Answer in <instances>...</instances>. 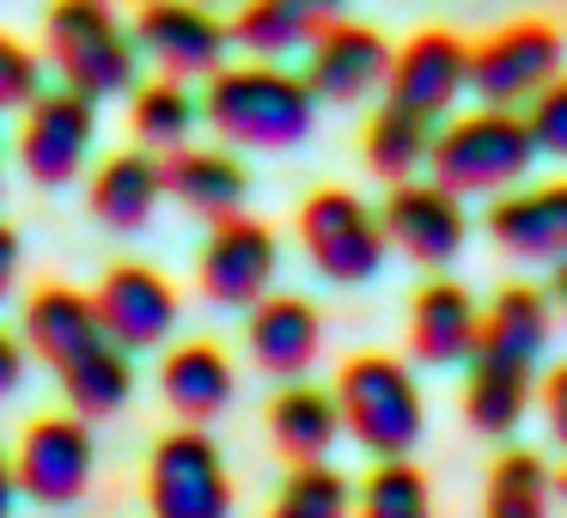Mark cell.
Returning <instances> with one entry per match:
<instances>
[{
  "label": "cell",
  "mask_w": 567,
  "mask_h": 518,
  "mask_svg": "<svg viewBox=\"0 0 567 518\" xmlns=\"http://www.w3.org/2000/svg\"><path fill=\"white\" fill-rule=\"evenodd\" d=\"M55 379H62V396L80 421H104L135 396V354L104 335L99 348H86V354H80L74 366H62Z\"/></svg>",
  "instance_id": "obj_26"
},
{
  "label": "cell",
  "mask_w": 567,
  "mask_h": 518,
  "mask_svg": "<svg viewBox=\"0 0 567 518\" xmlns=\"http://www.w3.org/2000/svg\"><path fill=\"white\" fill-rule=\"evenodd\" d=\"M269 518H354V488L330 464H293V476L281 481Z\"/></svg>",
  "instance_id": "obj_31"
},
{
  "label": "cell",
  "mask_w": 567,
  "mask_h": 518,
  "mask_svg": "<svg viewBox=\"0 0 567 518\" xmlns=\"http://www.w3.org/2000/svg\"><path fill=\"white\" fill-rule=\"evenodd\" d=\"M165 196L177 201L184 214L220 226L233 214H245V196H250V172L238 165L233 147H177L165 153Z\"/></svg>",
  "instance_id": "obj_19"
},
{
  "label": "cell",
  "mask_w": 567,
  "mask_h": 518,
  "mask_svg": "<svg viewBox=\"0 0 567 518\" xmlns=\"http://www.w3.org/2000/svg\"><path fill=\"white\" fill-rule=\"evenodd\" d=\"M488 232L501 250H513L525 262H561L567 257V184L501 189L488 208Z\"/></svg>",
  "instance_id": "obj_22"
},
{
  "label": "cell",
  "mask_w": 567,
  "mask_h": 518,
  "mask_svg": "<svg viewBox=\"0 0 567 518\" xmlns=\"http://www.w3.org/2000/svg\"><path fill=\"white\" fill-rule=\"evenodd\" d=\"M379 220H384V238H391L409 262H427V269H445V262L464 250V232H470L464 196H452V189L433 184V177L427 184H415V177H409V184H391Z\"/></svg>",
  "instance_id": "obj_15"
},
{
  "label": "cell",
  "mask_w": 567,
  "mask_h": 518,
  "mask_svg": "<svg viewBox=\"0 0 567 518\" xmlns=\"http://www.w3.org/2000/svg\"><path fill=\"white\" fill-rule=\"evenodd\" d=\"M135 43L165 80H208L226 68L233 25L214 13L208 0H141Z\"/></svg>",
  "instance_id": "obj_9"
},
{
  "label": "cell",
  "mask_w": 567,
  "mask_h": 518,
  "mask_svg": "<svg viewBox=\"0 0 567 518\" xmlns=\"http://www.w3.org/2000/svg\"><path fill=\"white\" fill-rule=\"evenodd\" d=\"M43 50H50V68L62 74V86L86 92L92 104L128 99L141 80L135 25H123L111 0H50Z\"/></svg>",
  "instance_id": "obj_3"
},
{
  "label": "cell",
  "mask_w": 567,
  "mask_h": 518,
  "mask_svg": "<svg viewBox=\"0 0 567 518\" xmlns=\"http://www.w3.org/2000/svg\"><path fill=\"white\" fill-rule=\"evenodd\" d=\"M196 123H202V104L189 99L184 80H147V86L128 92V135H135V147L159 153V159L189 147Z\"/></svg>",
  "instance_id": "obj_27"
},
{
  "label": "cell",
  "mask_w": 567,
  "mask_h": 518,
  "mask_svg": "<svg viewBox=\"0 0 567 518\" xmlns=\"http://www.w3.org/2000/svg\"><path fill=\"white\" fill-rule=\"evenodd\" d=\"M19 257H25V245H19V232L7 220H0V299L19 287Z\"/></svg>",
  "instance_id": "obj_36"
},
{
  "label": "cell",
  "mask_w": 567,
  "mask_h": 518,
  "mask_svg": "<svg viewBox=\"0 0 567 518\" xmlns=\"http://www.w3.org/2000/svg\"><path fill=\"white\" fill-rule=\"evenodd\" d=\"M555 494H561V500H567V469H561V476H555Z\"/></svg>",
  "instance_id": "obj_39"
},
{
  "label": "cell",
  "mask_w": 567,
  "mask_h": 518,
  "mask_svg": "<svg viewBox=\"0 0 567 518\" xmlns=\"http://www.w3.org/2000/svg\"><path fill=\"white\" fill-rule=\"evenodd\" d=\"M336 19H348V0H238L233 43L257 62H281L293 50H311Z\"/></svg>",
  "instance_id": "obj_20"
},
{
  "label": "cell",
  "mask_w": 567,
  "mask_h": 518,
  "mask_svg": "<svg viewBox=\"0 0 567 518\" xmlns=\"http://www.w3.org/2000/svg\"><path fill=\"white\" fill-rule=\"evenodd\" d=\"M470 86V50L452 31H415L403 50H391V74H384V104L440 123Z\"/></svg>",
  "instance_id": "obj_13"
},
{
  "label": "cell",
  "mask_w": 567,
  "mask_h": 518,
  "mask_svg": "<svg viewBox=\"0 0 567 518\" xmlns=\"http://www.w3.org/2000/svg\"><path fill=\"white\" fill-rule=\"evenodd\" d=\"M555 74H561V31L537 25V19L501 25L488 43L470 50V92L494 111H525Z\"/></svg>",
  "instance_id": "obj_11"
},
{
  "label": "cell",
  "mask_w": 567,
  "mask_h": 518,
  "mask_svg": "<svg viewBox=\"0 0 567 518\" xmlns=\"http://www.w3.org/2000/svg\"><path fill=\"white\" fill-rule=\"evenodd\" d=\"M147 512L153 518H233V476L220 445L202 427H177L147 457Z\"/></svg>",
  "instance_id": "obj_7"
},
{
  "label": "cell",
  "mask_w": 567,
  "mask_h": 518,
  "mask_svg": "<svg viewBox=\"0 0 567 518\" xmlns=\"http://www.w3.org/2000/svg\"><path fill=\"white\" fill-rule=\"evenodd\" d=\"M555 476L543 469L537 452H506L488 476V518H549Z\"/></svg>",
  "instance_id": "obj_30"
},
{
  "label": "cell",
  "mask_w": 567,
  "mask_h": 518,
  "mask_svg": "<svg viewBox=\"0 0 567 518\" xmlns=\"http://www.w3.org/2000/svg\"><path fill=\"white\" fill-rule=\"evenodd\" d=\"M19 342H25L31 360H43L50 372L74 366L86 348L104 342V323H99V305H92V293H80V287H68V281H43L38 293L25 299Z\"/></svg>",
  "instance_id": "obj_18"
},
{
  "label": "cell",
  "mask_w": 567,
  "mask_h": 518,
  "mask_svg": "<svg viewBox=\"0 0 567 518\" xmlns=\"http://www.w3.org/2000/svg\"><path fill=\"white\" fill-rule=\"evenodd\" d=\"M299 245H306L311 269L336 287H360L384 269V220L379 208L354 196V189H311L299 201Z\"/></svg>",
  "instance_id": "obj_6"
},
{
  "label": "cell",
  "mask_w": 567,
  "mask_h": 518,
  "mask_svg": "<svg viewBox=\"0 0 567 518\" xmlns=\"http://www.w3.org/2000/svg\"><path fill=\"white\" fill-rule=\"evenodd\" d=\"M354 518H433L427 476L409 457H379V469L354 494Z\"/></svg>",
  "instance_id": "obj_29"
},
{
  "label": "cell",
  "mask_w": 567,
  "mask_h": 518,
  "mask_svg": "<svg viewBox=\"0 0 567 518\" xmlns=\"http://www.w3.org/2000/svg\"><path fill=\"white\" fill-rule=\"evenodd\" d=\"M92 141H99V104L74 86H43L19 116V165L43 189L74 184L92 159Z\"/></svg>",
  "instance_id": "obj_8"
},
{
  "label": "cell",
  "mask_w": 567,
  "mask_h": 518,
  "mask_svg": "<svg viewBox=\"0 0 567 518\" xmlns=\"http://www.w3.org/2000/svg\"><path fill=\"white\" fill-rule=\"evenodd\" d=\"M530 159H537V135H530L525 111L482 104V111L452 116L445 128H433L427 172L452 196H501V189H518Z\"/></svg>",
  "instance_id": "obj_4"
},
{
  "label": "cell",
  "mask_w": 567,
  "mask_h": 518,
  "mask_svg": "<svg viewBox=\"0 0 567 518\" xmlns=\"http://www.w3.org/2000/svg\"><path fill=\"white\" fill-rule=\"evenodd\" d=\"M543 348H549V293L506 281L494 293V305L482 311V335L470 348V379H464V421L482 439H506L525 421Z\"/></svg>",
  "instance_id": "obj_1"
},
{
  "label": "cell",
  "mask_w": 567,
  "mask_h": 518,
  "mask_svg": "<svg viewBox=\"0 0 567 518\" xmlns=\"http://www.w3.org/2000/svg\"><path fill=\"white\" fill-rule=\"evenodd\" d=\"M269 439L287 464H323L330 445L342 439V408H336V391L306 379H287L269 403Z\"/></svg>",
  "instance_id": "obj_24"
},
{
  "label": "cell",
  "mask_w": 567,
  "mask_h": 518,
  "mask_svg": "<svg viewBox=\"0 0 567 518\" xmlns=\"http://www.w3.org/2000/svg\"><path fill=\"white\" fill-rule=\"evenodd\" d=\"M384 74H391V43L384 31L354 19H336L306 50V86L318 92V104H360L367 92H384Z\"/></svg>",
  "instance_id": "obj_16"
},
{
  "label": "cell",
  "mask_w": 567,
  "mask_h": 518,
  "mask_svg": "<svg viewBox=\"0 0 567 518\" xmlns=\"http://www.w3.org/2000/svg\"><path fill=\"white\" fill-rule=\"evenodd\" d=\"M275 269H281L275 232L262 220H250V214H233V220H220L208 232V245H202L196 281H202V293H208L214 305L250 311L275 287Z\"/></svg>",
  "instance_id": "obj_12"
},
{
  "label": "cell",
  "mask_w": 567,
  "mask_h": 518,
  "mask_svg": "<svg viewBox=\"0 0 567 518\" xmlns=\"http://www.w3.org/2000/svg\"><path fill=\"white\" fill-rule=\"evenodd\" d=\"M92 305H99L104 335L116 348H128V354L165 348L177 330V287L159 269H147V262H116V269H104Z\"/></svg>",
  "instance_id": "obj_14"
},
{
  "label": "cell",
  "mask_w": 567,
  "mask_h": 518,
  "mask_svg": "<svg viewBox=\"0 0 567 518\" xmlns=\"http://www.w3.org/2000/svg\"><path fill=\"white\" fill-rule=\"evenodd\" d=\"M476 335H482V311H476V299H470V287L427 281L415 293V305H409V348H415V360H427V366H457V360H470Z\"/></svg>",
  "instance_id": "obj_23"
},
{
  "label": "cell",
  "mask_w": 567,
  "mask_h": 518,
  "mask_svg": "<svg viewBox=\"0 0 567 518\" xmlns=\"http://www.w3.org/2000/svg\"><path fill=\"white\" fill-rule=\"evenodd\" d=\"M208 7H220V0H208Z\"/></svg>",
  "instance_id": "obj_40"
},
{
  "label": "cell",
  "mask_w": 567,
  "mask_h": 518,
  "mask_svg": "<svg viewBox=\"0 0 567 518\" xmlns=\"http://www.w3.org/2000/svg\"><path fill=\"white\" fill-rule=\"evenodd\" d=\"M202 123L238 153H281L299 147L318 123V92L306 74H287L281 62H226L202 86Z\"/></svg>",
  "instance_id": "obj_2"
},
{
  "label": "cell",
  "mask_w": 567,
  "mask_h": 518,
  "mask_svg": "<svg viewBox=\"0 0 567 518\" xmlns=\"http://www.w3.org/2000/svg\"><path fill=\"white\" fill-rule=\"evenodd\" d=\"M25 360H31V348L19 342V335L0 330V403H7V396H13L19 384H25Z\"/></svg>",
  "instance_id": "obj_35"
},
{
  "label": "cell",
  "mask_w": 567,
  "mask_h": 518,
  "mask_svg": "<svg viewBox=\"0 0 567 518\" xmlns=\"http://www.w3.org/2000/svg\"><path fill=\"white\" fill-rule=\"evenodd\" d=\"M38 92H43V62L19 38H7V31H0V116L25 111Z\"/></svg>",
  "instance_id": "obj_32"
},
{
  "label": "cell",
  "mask_w": 567,
  "mask_h": 518,
  "mask_svg": "<svg viewBox=\"0 0 567 518\" xmlns=\"http://www.w3.org/2000/svg\"><path fill=\"white\" fill-rule=\"evenodd\" d=\"M336 408H342V433H354L360 452L372 457H409L427 427L415 372L391 354H354L336 372Z\"/></svg>",
  "instance_id": "obj_5"
},
{
  "label": "cell",
  "mask_w": 567,
  "mask_h": 518,
  "mask_svg": "<svg viewBox=\"0 0 567 518\" xmlns=\"http://www.w3.org/2000/svg\"><path fill=\"white\" fill-rule=\"evenodd\" d=\"M92 469H99V445H92V421L68 415H38L13 445V476L19 494L38 506H74L92 488Z\"/></svg>",
  "instance_id": "obj_10"
},
{
  "label": "cell",
  "mask_w": 567,
  "mask_h": 518,
  "mask_svg": "<svg viewBox=\"0 0 567 518\" xmlns=\"http://www.w3.org/2000/svg\"><path fill=\"white\" fill-rule=\"evenodd\" d=\"M159 201H165V159L147 147H123L111 159H99V172L86 184V208L104 232H141Z\"/></svg>",
  "instance_id": "obj_21"
},
{
  "label": "cell",
  "mask_w": 567,
  "mask_h": 518,
  "mask_svg": "<svg viewBox=\"0 0 567 518\" xmlns=\"http://www.w3.org/2000/svg\"><path fill=\"white\" fill-rule=\"evenodd\" d=\"M543 293H549V311H561V318H567V257L555 262V274H549V287H543Z\"/></svg>",
  "instance_id": "obj_38"
},
{
  "label": "cell",
  "mask_w": 567,
  "mask_h": 518,
  "mask_svg": "<svg viewBox=\"0 0 567 518\" xmlns=\"http://www.w3.org/2000/svg\"><path fill=\"white\" fill-rule=\"evenodd\" d=\"M360 153H367V165L384 177V184H409L433 153V123L396 111V104H379L372 123H367V135H360Z\"/></svg>",
  "instance_id": "obj_28"
},
{
  "label": "cell",
  "mask_w": 567,
  "mask_h": 518,
  "mask_svg": "<svg viewBox=\"0 0 567 518\" xmlns=\"http://www.w3.org/2000/svg\"><path fill=\"white\" fill-rule=\"evenodd\" d=\"M525 123H530V135H537V153L567 159V74H555L549 86L525 104Z\"/></svg>",
  "instance_id": "obj_33"
},
{
  "label": "cell",
  "mask_w": 567,
  "mask_h": 518,
  "mask_svg": "<svg viewBox=\"0 0 567 518\" xmlns=\"http://www.w3.org/2000/svg\"><path fill=\"white\" fill-rule=\"evenodd\" d=\"M245 348L269 379H306L323 348V318L299 293H262L245 318Z\"/></svg>",
  "instance_id": "obj_17"
},
{
  "label": "cell",
  "mask_w": 567,
  "mask_h": 518,
  "mask_svg": "<svg viewBox=\"0 0 567 518\" xmlns=\"http://www.w3.org/2000/svg\"><path fill=\"white\" fill-rule=\"evenodd\" d=\"M543 421H549V439L567 452V366H555L543 379Z\"/></svg>",
  "instance_id": "obj_34"
},
{
  "label": "cell",
  "mask_w": 567,
  "mask_h": 518,
  "mask_svg": "<svg viewBox=\"0 0 567 518\" xmlns=\"http://www.w3.org/2000/svg\"><path fill=\"white\" fill-rule=\"evenodd\" d=\"M13 500H19V476H13V452L0 445V518H13Z\"/></svg>",
  "instance_id": "obj_37"
},
{
  "label": "cell",
  "mask_w": 567,
  "mask_h": 518,
  "mask_svg": "<svg viewBox=\"0 0 567 518\" xmlns=\"http://www.w3.org/2000/svg\"><path fill=\"white\" fill-rule=\"evenodd\" d=\"M233 391H238L233 360L214 342H177L172 354L159 360V396L172 403V415L189 421V427L220 415V408L233 403Z\"/></svg>",
  "instance_id": "obj_25"
}]
</instances>
